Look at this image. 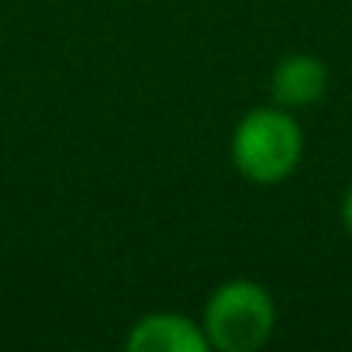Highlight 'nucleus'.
I'll return each mask as SVG.
<instances>
[{
	"mask_svg": "<svg viewBox=\"0 0 352 352\" xmlns=\"http://www.w3.org/2000/svg\"><path fill=\"white\" fill-rule=\"evenodd\" d=\"M324 94H328V66L311 52L283 56L270 76V97H273V104H280L287 111L314 107L324 100Z\"/></svg>",
	"mask_w": 352,
	"mask_h": 352,
	"instance_id": "4",
	"label": "nucleus"
},
{
	"mask_svg": "<svg viewBox=\"0 0 352 352\" xmlns=\"http://www.w3.org/2000/svg\"><path fill=\"white\" fill-rule=\"evenodd\" d=\"M124 349L128 352H208L211 342L201 321L176 311H155L131 324Z\"/></svg>",
	"mask_w": 352,
	"mask_h": 352,
	"instance_id": "3",
	"label": "nucleus"
},
{
	"mask_svg": "<svg viewBox=\"0 0 352 352\" xmlns=\"http://www.w3.org/2000/svg\"><path fill=\"white\" fill-rule=\"evenodd\" d=\"M342 225H345V232L352 235V187H349L345 197H342Z\"/></svg>",
	"mask_w": 352,
	"mask_h": 352,
	"instance_id": "5",
	"label": "nucleus"
},
{
	"mask_svg": "<svg viewBox=\"0 0 352 352\" xmlns=\"http://www.w3.org/2000/svg\"><path fill=\"white\" fill-rule=\"evenodd\" d=\"M204 335L221 352H256L276 328V304L256 280H228L204 304Z\"/></svg>",
	"mask_w": 352,
	"mask_h": 352,
	"instance_id": "2",
	"label": "nucleus"
},
{
	"mask_svg": "<svg viewBox=\"0 0 352 352\" xmlns=\"http://www.w3.org/2000/svg\"><path fill=\"white\" fill-rule=\"evenodd\" d=\"M304 155V131L294 118V111L270 104L249 111L232 135V162L245 180L259 187L283 184L300 166Z\"/></svg>",
	"mask_w": 352,
	"mask_h": 352,
	"instance_id": "1",
	"label": "nucleus"
}]
</instances>
